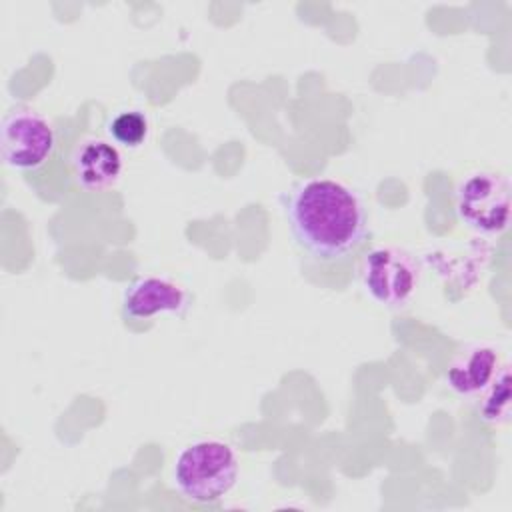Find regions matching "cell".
I'll return each mask as SVG.
<instances>
[{"instance_id": "cell-4", "label": "cell", "mask_w": 512, "mask_h": 512, "mask_svg": "<svg viewBox=\"0 0 512 512\" xmlns=\"http://www.w3.org/2000/svg\"><path fill=\"white\" fill-rule=\"evenodd\" d=\"M456 214L478 234H502L510 222L508 180L490 170L468 174L456 188Z\"/></svg>"}, {"instance_id": "cell-3", "label": "cell", "mask_w": 512, "mask_h": 512, "mask_svg": "<svg viewBox=\"0 0 512 512\" xmlns=\"http://www.w3.org/2000/svg\"><path fill=\"white\" fill-rule=\"evenodd\" d=\"M360 282L376 304L398 310L418 290L420 264L412 252L400 246H378L364 256Z\"/></svg>"}, {"instance_id": "cell-2", "label": "cell", "mask_w": 512, "mask_h": 512, "mask_svg": "<svg viewBox=\"0 0 512 512\" xmlns=\"http://www.w3.org/2000/svg\"><path fill=\"white\" fill-rule=\"evenodd\" d=\"M238 456L228 442L206 438L184 446L172 468L176 490L190 502L212 504L222 500L236 484Z\"/></svg>"}, {"instance_id": "cell-5", "label": "cell", "mask_w": 512, "mask_h": 512, "mask_svg": "<svg viewBox=\"0 0 512 512\" xmlns=\"http://www.w3.org/2000/svg\"><path fill=\"white\" fill-rule=\"evenodd\" d=\"M56 146L52 122L32 108L10 110L0 128V152L8 168L30 172L48 162Z\"/></svg>"}, {"instance_id": "cell-8", "label": "cell", "mask_w": 512, "mask_h": 512, "mask_svg": "<svg viewBox=\"0 0 512 512\" xmlns=\"http://www.w3.org/2000/svg\"><path fill=\"white\" fill-rule=\"evenodd\" d=\"M502 366V358L492 344L476 342L462 348L446 368V384L448 388L464 398L476 400L494 380L498 368Z\"/></svg>"}, {"instance_id": "cell-10", "label": "cell", "mask_w": 512, "mask_h": 512, "mask_svg": "<svg viewBox=\"0 0 512 512\" xmlns=\"http://www.w3.org/2000/svg\"><path fill=\"white\" fill-rule=\"evenodd\" d=\"M106 132L116 144L124 148H138L148 138L150 122L140 110H122L108 120Z\"/></svg>"}, {"instance_id": "cell-9", "label": "cell", "mask_w": 512, "mask_h": 512, "mask_svg": "<svg viewBox=\"0 0 512 512\" xmlns=\"http://www.w3.org/2000/svg\"><path fill=\"white\" fill-rule=\"evenodd\" d=\"M480 418L490 426H506L510 422V366L502 362L490 386L476 398Z\"/></svg>"}, {"instance_id": "cell-7", "label": "cell", "mask_w": 512, "mask_h": 512, "mask_svg": "<svg viewBox=\"0 0 512 512\" xmlns=\"http://www.w3.org/2000/svg\"><path fill=\"white\" fill-rule=\"evenodd\" d=\"M70 172L82 190L104 192L120 180L122 154L110 140L86 136L70 154Z\"/></svg>"}, {"instance_id": "cell-1", "label": "cell", "mask_w": 512, "mask_h": 512, "mask_svg": "<svg viewBox=\"0 0 512 512\" xmlns=\"http://www.w3.org/2000/svg\"><path fill=\"white\" fill-rule=\"evenodd\" d=\"M294 246L318 264H338L368 242V216L360 196L332 178H308L280 196Z\"/></svg>"}, {"instance_id": "cell-6", "label": "cell", "mask_w": 512, "mask_h": 512, "mask_svg": "<svg viewBox=\"0 0 512 512\" xmlns=\"http://www.w3.org/2000/svg\"><path fill=\"white\" fill-rule=\"evenodd\" d=\"M190 308V294L182 284L166 276H140L122 294V316L126 320H148L156 314L182 318Z\"/></svg>"}]
</instances>
